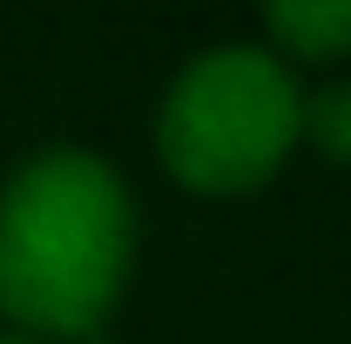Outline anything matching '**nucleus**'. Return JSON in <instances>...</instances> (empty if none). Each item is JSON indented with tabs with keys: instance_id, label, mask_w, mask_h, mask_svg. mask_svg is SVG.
I'll return each mask as SVG.
<instances>
[{
	"instance_id": "f257e3e1",
	"label": "nucleus",
	"mask_w": 351,
	"mask_h": 344,
	"mask_svg": "<svg viewBox=\"0 0 351 344\" xmlns=\"http://www.w3.org/2000/svg\"><path fill=\"white\" fill-rule=\"evenodd\" d=\"M135 210L95 149H41L0 189V317L88 338L122 297Z\"/></svg>"
},
{
	"instance_id": "f03ea898",
	"label": "nucleus",
	"mask_w": 351,
	"mask_h": 344,
	"mask_svg": "<svg viewBox=\"0 0 351 344\" xmlns=\"http://www.w3.org/2000/svg\"><path fill=\"white\" fill-rule=\"evenodd\" d=\"M298 115H304V95L270 47H203L162 95L156 149L176 182L203 196H230V189H257L291 156Z\"/></svg>"
},
{
	"instance_id": "7ed1b4c3",
	"label": "nucleus",
	"mask_w": 351,
	"mask_h": 344,
	"mask_svg": "<svg viewBox=\"0 0 351 344\" xmlns=\"http://www.w3.org/2000/svg\"><path fill=\"white\" fill-rule=\"evenodd\" d=\"M270 34L304 54V61H331V54H351V0H277L270 14Z\"/></svg>"
},
{
	"instance_id": "20e7f679",
	"label": "nucleus",
	"mask_w": 351,
	"mask_h": 344,
	"mask_svg": "<svg viewBox=\"0 0 351 344\" xmlns=\"http://www.w3.org/2000/svg\"><path fill=\"white\" fill-rule=\"evenodd\" d=\"M298 135H311V149H317V156L351 162V82L324 88V95H311L304 115H298Z\"/></svg>"
},
{
	"instance_id": "39448f33",
	"label": "nucleus",
	"mask_w": 351,
	"mask_h": 344,
	"mask_svg": "<svg viewBox=\"0 0 351 344\" xmlns=\"http://www.w3.org/2000/svg\"><path fill=\"white\" fill-rule=\"evenodd\" d=\"M0 344H34V338H0Z\"/></svg>"
}]
</instances>
